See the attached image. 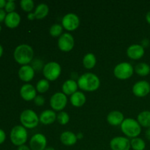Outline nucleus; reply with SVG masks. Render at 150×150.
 I'll use <instances>...</instances> for the list:
<instances>
[{
  "label": "nucleus",
  "mask_w": 150,
  "mask_h": 150,
  "mask_svg": "<svg viewBox=\"0 0 150 150\" xmlns=\"http://www.w3.org/2000/svg\"><path fill=\"white\" fill-rule=\"evenodd\" d=\"M77 83L79 87L86 92L96 91L100 86L99 77L92 73H86L81 75L78 79Z\"/></svg>",
  "instance_id": "obj_1"
},
{
  "label": "nucleus",
  "mask_w": 150,
  "mask_h": 150,
  "mask_svg": "<svg viewBox=\"0 0 150 150\" xmlns=\"http://www.w3.org/2000/svg\"><path fill=\"white\" fill-rule=\"evenodd\" d=\"M14 59L18 64L23 65L29 64L34 58V50L27 44L18 45L14 51Z\"/></svg>",
  "instance_id": "obj_2"
},
{
  "label": "nucleus",
  "mask_w": 150,
  "mask_h": 150,
  "mask_svg": "<svg viewBox=\"0 0 150 150\" xmlns=\"http://www.w3.org/2000/svg\"><path fill=\"white\" fill-rule=\"evenodd\" d=\"M121 130L127 137L136 138L142 133V126L137 120L132 118L125 119L121 124Z\"/></svg>",
  "instance_id": "obj_3"
},
{
  "label": "nucleus",
  "mask_w": 150,
  "mask_h": 150,
  "mask_svg": "<svg viewBox=\"0 0 150 150\" xmlns=\"http://www.w3.org/2000/svg\"><path fill=\"white\" fill-rule=\"evenodd\" d=\"M20 121L25 128L32 129L36 127L40 122L38 114L32 109H26L22 111L20 116Z\"/></svg>",
  "instance_id": "obj_4"
},
{
  "label": "nucleus",
  "mask_w": 150,
  "mask_h": 150,
  "mask_svg": "<svg viewBox=\"0 0 150 150\" xmlns=\"http://www.w3.org/2000/svg\"><path fill=\"white\" fill-rule=\"evenodd\" d=\"M28 139V133L26 129L22 125H16L10 132V140L14 145L20 146L25 144Z\"/></svg>",
  "instance_id": "obj_5"
},
{
  "label": "nucleus",
  "mask_w": 150,
  "mask_h": 150,
  "mask_svg": "<svg viewBox=\"0 0 150 150\" xmlns=\"http://www.w3.org/2000/svg\"><path fill=\"white\" fill-rule=\"evenodd\" d=\"M62 73V67L58 62H50L45 64L42 68L44 77L48 81H56L60 76Z\"/></svg>",
  "instance_id": "obj_6"
},
{
  "label": "nucleus",
  "mask_w": 150,
  "mask_h": 150,
  "mask_svg": "<svg viewBox=\"0 0 150 150\" xmlns=\"http://www.w3.org/2000/svg\"><path fill=\"white\" fill-rule=\"evenodd\" d=\"M134 67L129 62H121L117 64L114 69V75L117 79L120 80H126L133 76Z\"/></svg>",
  "instance_id": "obj_7"
},
{
  "label": "nucleus",
  "mask_w": 150,
  "mask_h": 150,
  "mask_svg": "<svg viewBox=\"0 0 150 150\" xmlns=\"http://www.w3.org/2000/svg\"><path fill=\"white\" fill-rule=\"evenodd\" d=\"M67 103V95L63 92H56L50 99V105L54 111H62Z\"/></svg>",
  "instance_id": "obj_8"
},
{
  "label": "nucleus",
  "mask_w": 150,
  "mask_h": 150,
  "mask_svg": "<svg viewBox=\"0 0 150 150\" xmlns=\"http://www.w3.org/2000/svg\"><path fill=\"white\" fill-rule=\"evenodd\" d=\"M80 25V19L75 13H67L62 20V26L69 32H73L78 29Z\"/></svg>",
  "instance_id": "obj_9"
},
{
  "label": "nucleus",
  "mask_w": 150,
  "mask_h": 150,
  "mask_svg": "<svg viewBox=\"0 0 150 150\" xmlns=\"http://www.w3.org/2000/svg\"><path fill=\"white\" fill-rule=\"evenodd\" d=\"M58 47L62 51L69 52L73 48L75 45L74 38L70 33H63L59 38Z\"/></svg>",
  "instance_id": "obj_10"
},
{
  "label": "nucleus",
  "mask_w": 150,
  "mask_h": 150,
  "mask_svg": "<svg viewBox=\"0 0 150 150\" xmlns=\"http://www.w3.org/2000/svg\"><path fill=\"white\" fill-rule=\"evenodd\" d=\"M110 147L111 150H130V140L124 136H117L111 140Z\"/></svg>",
  "instance_id": "obj_11"
},
{
  "label": "nucleus",
  "mask_w": 150,
  "mask_h": 150,
  "mask_svg": "<svg viewBox=\"0 0 150 150\" xmlns=\"http://www.w3.org/2000/svg\"><path fill=\"white\" fill-rule=\"evenodd\" d=\"M47 146V139L42 133H36L29 141L31 150H45Z\"/></svg>",
  "instance_id": "obj_12"
},
{
  "label": "nucleus",
  "mask_w": 150,
  "mask_h": 150,
  "mask_svg": "<svg viewBox=\"0 0 150 150\" xmlns=\"http://www.w3.org/2000/svg\"><path fill=\"white\" fill-rule=\"evenodd\" d=\"M133 93L139 98L146 97L150 93V84L148 81L144 80L139 81L133 86Z\"/></svg>",
  "instance_id": "obj_13"
},
{
  "label": "nucleus",
  "mask_w": 150,
  "mask_h": 150,
  "mask_svg": "<svg viewBox=\"0 0 150 150\" xmlns=\"http://www.w3.org/2000/svg\"><path fill=\"white\" fill-rule=\"evenodd\" d=\"M145 54L144 48L139 44H133L127 49V55L130 59L133 60L140 59Z\"/></svg>",
  "instance_id": "obj_14"
},
{
  "label": "nucleus",
  "mask_w": 150,
  "mask_h": 150,
  "mask_svg": "<svg viewBox=\"0 0 150 150\" xmlns=\"http://www.w3.org/2000/svg\"><path fill=\"white\" fill-rule=\"evenodd\" d=\"M20 95L24 100H34L37 96L36 88L30 83L23 84L20 89Z\"/></svg>",
  "instance_id": "obj_15"
},
{
  "label": "nucleus",
  "mask_w": 150,
  "mask_h": 150,
  "mask_svg": "<svg viewBox=\"0 0 150 150\" xmlns=\"http://www.w3.org/2000/svg\"><path fill=\"white\" fill-rule=\"evenodd\" d=\"M35 70L32 66L26 64L21 67L18 70V76L21 81L24 82H29L34 79Z\"/></svg>",
  "instance_id": "obj_16"
},
{
  "label": "nucleus",
  "mask_w": 150,
  "mask_h": 150,
  "mask_svg": "<svg viewBox=\"0 0 150 150\" xmlns=\"http://www.w3.org/2000/svg\"><path fill=\"white\" fill-rule=\"evenodd\" d=\"M57 114L54 110H45L40 115V122L42 125H48L53 124L57 120Z\"/></svg>",
  "instance_id": "obj_17"
},
{
  "label": "nucleus",
  "mask_w": 150,
  "mask_h": 150,
  "mask_svg": "<svg viewBox=\"0 0 150 150\" xmlns=\"http://www.w3.org/2000/svg\"><path fill=\"white\" fill-rule=\"evenodd\" d=\"M125 120L124 114L119 111H112L107 116V122L113 126L121 125Z\"/></svg>",
  "instance_id": "obj_18"
},
{
  "label": "nucleus",
  "mask_w": 150,
  "mask_h": 150,
  "mask_svg": "<svg viewBox=\"0 0 150 150\" xmlns=\"http://www.w3.org/2000/svg\"><path fill=\"white\" fill-rule=\"evenodd\" d=\"M21 22V16L18 13L16 12H13V13H7L5 19H4V23L7 27L10 29H14L16 28Z\"/></svg>",
  "instance_id": "obj_19"
},
{
  "label": "nucleus",
  "mask_w": 150,
  "mask_h": 150,
  "mask_svg": "<svg viewBox=\"0 0 150 150\" xmlns=\"http://www.w3.org/2000/svg\"><path fill=\"white\" fill-rule=\"evenodd\" d=\"M78 89H79L78 83L73 79H68L65 81L62 87L63 93L65 95H70V96L77 92Z\"/></svg>",
  "instance_id": "obj_20"
},
{
  "label": "nucleus",
  "mask_w": 150,
  "mask_h": 150,
  "mask_svg": "<svg viewBox=\"0 0 150 150\" xmlns=\"http://www.w3.org/2000/svg\"><path fill=\"white\" fill-rule=\"evenodd\" d=\"M60 141L65 146H73L78 141L76 134L71 131H64L60 136Z\"/></svg>",
  "instance_id": "obj_21"
},
{
  "label": "nucleus",
  "mask_w": 150,
  "mask_h": 150,
  "mask_svg": "<svg viewBox=\"0 0 150 150\" xmlns=\"http://www.w3.org/2000/svg\"><path fill=\"white\" fill-rule=\"evenodd\" d=\"M70 103L73 106L79 108V107H81L84 105L86 100V98L83 92L77 91L70 96Z\"/></svg>",
  "instance_id": "obj_22"
},
{
  "label": "nucleus",
  "mask_w": 150,
  "mask_h": 150,
  "mask_svg": "<svg viewBox=\"0 0 150 150\" xmlns=\"http://www.w3.org/2000/svg\"><path fill=\"white\" fill-rule=\"evenodd\" d=\"M48 13H49V7L45 3H41L38 4L34 12L35 18L39 20L45 18L48 16Z\"/></svg>",
  "instance_id": "obj_23"
},
{
  "label": "nucleus",
  "mask_w": 150,
  "mask_h": 150,
  "mask_svg": "<svg viewBox=\"0 0 150 150\" xmlns=\"http://www.w3.org/2000/svg\"><path fill=\"white\" fill-rule=\"evenodd\" d=\"M137 121L142 127L150 128V111H142L138 115Z\"/></svg>",
  "instance_id": "obj_24"
},
{
  "label": "nucleus",
  "mask_w": 150,
  "mask_h": 150,
  "mask_svg": "<svg viewBox=\"0 0 150 150\" xmlns=\"http://www.w3.org/2000/svg\"><path fill=\"white\" fill-rule=\"evenodd\" d=\"M97 63V59L95 56L92 53H88L83 58V65L86 69H92L95 67Z\"/></svg>",
  "instance_id": "obj_25"
},
{
  "label": "nucleus",
  "mask_w": 150,
  "mask_h": 150,
  "mask_svg": "<svg viewBox=\"0 0 150 150\" xmlns=\"http://www.w3.org/2000/svg\"><path fill=\"white\" fill-rule=\"evenodd\" d=\"M134 71L137 73L139 76L144 77L148 76L150 73V66L147 63L141 62L136 64L134 68Z\"/></svg>",
  "instance_id": "obj_26"
},
{
  "label": "nucleus",
  "mask_w": 150,
  "mask_h": 150,
  "mask_svg": "<svg viewBox=\"0 0 150 150\" xmlns=\"http://www.w3.org/2000/svg\"><path fill=\"white\" fill-rule=\"evenodd\" d=\"M130 146L133 150H144L146 148V143L141 138H133L130 140Z\"/></svg>",
  "instance_id": "obj_27"
},
{
  "label": "nucleus",
  "mask_w": 150,
  "mask_h": 150,
  "mask_svg": "<svg viewBox=\"0 0 150 150\" xmlns=\"http://www.w3.org/2000/svg\"><path fill=\"white\" fill-rule=\"evenodd\" d=\"M50 87V83L49 81L46 79H40L38 81V82L36 84V90L38 91L39 93H45L49 89Z\"/></svg>",
  "instance_id": "obj_28"
},
{
  "label": "nucleus",
  "mask_w": 150,
  "mask_h": 150,
  "mask_svg": "<svg viewBox=\"0 0 150 150\" xmlns=\"http://www.w3.org/2000/svg\"><path fill=\"white\" fill-rule=\"evenodd\" d=\"M49 33L54 38H59L63 34V26L61 24L55 23L50 27Z\"/></svg>",
  "instance_id": "obj_29"
},
{
  "label": "nucleus",
  "mask_w": 150,
  "mask_h": 150,
  "mask_svg": "<svg viewBox=\"0 0 150 150\" xmlns=\"http://www.w3.org/2000/svg\"><path fill=\"white\" fill-rule=\"evenodd\" d=\"M20 5L22 10L27 13H32L35 7V2L32 0H21L20 1Z\"/></svg>",
  "instance_id": "obj_30"
},
{
  "label": "nucleus",
  "mask_w": 150,
  "mask_h": 150,
  "mask_svg": "<svg viewBox=\"0 0 150 150\" xmlns=\"http://www.w3.org/2000/svg\"><path fill=\"white\" fill-rule=\"evenodd\" d=\"M57 120L62 125H65L70 121V115L65 111H60L57 117Z\"/></svg>",
  "instance_id": "obj_31"
},
{
  "label": "nucleus",
  "mask_w": 150,
  "mask_h": 150,
  "mask_svg": "<svg viewBox=\"0 0 150 150\" xmlns=\"http://www.w3.org/2000/svg\"><path fill=\"white\" fill-rule=\"evenodd\" d=\"M5 12H7V13H10L14 12L15 9H16V3L13 0H9L7 1L5 5Z\"/></svg>",
  "instance_id": "obj_32"
},
{
  "label": "nucleus",
  "mask_w": 150,
  "mask_h": 150,
  "mask_svg": "<svg viewBox=\"0 0 150 150\" xmlns=\"http://www.w3.org/2000/svg\"><path fill=\"white\" fill-rule=\"evenodd\" d=\"M34 103L38 106H42L45 104V98L42 95H37L34 99Z\"/></svg>",
  "instance_id": "obj_33"
},
{
  "label": "nucleus",
  "mask_w": 150,
  "mask_h": 150,
  "mask_svg": "<svg viewBox=\"0 0 150 150\" xmlns=\"http://www.w3.org/2000/svg\"><path fill=\"white\" fill-rule=\"evenodd\" d=\"M6 139V134L4 131L1 129H0V144L4 143Z\"/></svg>",
  "instance_id": "obj_34"
},
{
  "label": "nucleus",
  "mask_w": 150,
  "mask_h": 150,
  "mask_svg": "<svg viewBox=\"0 0 150 150\" xmlns=\"http://www.w3.org/2000/svg\"><path fill=\"white\" fill-rule=\"evenodd\" d=\"M6 12L5 10H4L3 9H0V22L4 21L6 18Z\"/></svg>",
  "instance_id": "obj_35"
},
{
  "label": "nucleus",
  "mask_w": 150,
  "mask_h": 150,
  "mask_svg": "<svg viewBox=\"0 0 150 150\" xmlns=\"http://www.w3.org/2000/svg\"><path fill=\"white\" fill-rule=\"evenodd\" d=\"M17 150H31V149H30V147H29V146H26V145L23 144V145H21V146H18Z\"/></svg>",
  "instance_id": "obj_36"
},
{
  "label": "nucleus",
  "mask_w": 150,
  "mask_h": 150,
  "mask_svg": "<svg viewBox=\"0 0 150 150\" xmlns=\"http://www.w3.org/2000/svg\"><path fill=\"white\" fill-rule=\"evenodd\" d=\"M27 18H28V19L30 21H32V20H34L35 18H35V13H29V14H28Z\"/></svg>",
  "instance_id": "obj_37"
},
{
  "label": "nucleus",
  "mask_w": 150,
  "mask_h": 150,
  "mask_svg": "<svg viewBox=\"0 0 150 150\" xmlns=\"http://www.w3.org/2000/svg\"><path fill=\"white\" fill-rule=\"evenodd\" d=\"M145 137L147 140L150 141V128H147V130L145 132Z\"/></svg>",
  "instance_id": "obj_38"
},
{
  "label": "nucleus",
  "mask_w": 150,
  "mask_h": 150,
  "mask_svg": "<svg viewBox=\"0 0 150 150\" xmlns=\"http://www.w3.org/2000/svg\"><path fill=\"white\" fill-rule=\"evenodd\" d=\"M7 1L5 0H0V9H2L3 7H5Z\"/></svg>",
  "instance_id": "obj_39"
},
{
  "label": "nucleus",
  "mask_w": 150,
  "mask_h": 150,
  "mask_svg": "<svg viewBox=\"0 0 150 150\" xmlns=\"http://www.w3.org/2000/svg\"><path fill=\"white\" fill-rule=\"evenodd\" d=\"M146 20L148 22V23L150 24V11L148 12L146 15Z\"/></svg>",
  "instance_id": "obj_40"
},
{
  "label": "nucleus",
  "mask_w": 150,
  "mask_h": 150,
  "mask_svg": "<svg viewBox=\"0 0 150 150\" xmlns=\"http://www.w3.org/2000/svg\"><path fill=\"white\" fill-rule=\"evenodd\" d=\"M76 136H77L78 139H81L83 138V134H82L81 133H79L78 134H76Z\"/></svg>",
  "instance_id": "obj_41"
},
{
  "label": "nucleus",
  "mask_w": 150,
  "mask_h": 150,
  "mask_svg": "<svg viewBox=\"0 0 150 150\" xmlns=\"http://www.w3.org/2000/svg\"><path fill=\"white\" fill-rule=\"evenodd\" d=\"M2 54H3V48L2 46L0 45V58H1V57L2 56Z\"/></svg>",
  "instance_id": "obj_42"
},
{
  "label": "nucleus",
  "mask_w": 150,
  "mask_h": 150,
  "mask_svg": "<svg viewBox=\"0 0 150 150\" xmlns=\"http://www.w3.org/2000/svg\"><path fill=\"white\" fill-rule=\"evenodd\" d=\"M45 150H55V149H54V147H51V146H50V147H46V148H45Z\"/></svg>",
  "instance_id": "obj_43"
},
{
  "label": "nucleus",
  "mask_w": 150,
  "mask_h": 150,
  "mask_svg": "<svg viewBox=\"0 0 150 150\" xmlns=\"http://www.w3.org/2000/svg\"><path fill=\"white\" fill-rule=\"evenodd\" d=\"M1 25H0V32H1Z\"/></svg>",
  "instance_id": "obj_44"
}]
</instances>
